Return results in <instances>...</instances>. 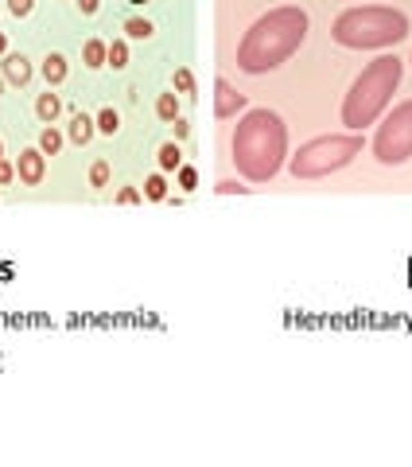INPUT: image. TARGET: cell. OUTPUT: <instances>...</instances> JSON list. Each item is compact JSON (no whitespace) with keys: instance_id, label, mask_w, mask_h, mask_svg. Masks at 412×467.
<instances>
[{"instance_id":"obj_23","label":"cell","mask_w":412,"mask_h":467,"mask_svg":"<svg viewBox=\"0 0 412 467\" xmlns=\"http://www.w3.org/2000/svg\"><path fill=\"white\" fill-rule=\"evenodd\" d=\"M175 90H179V94H191V90H195V78H191V70H187V67L175 70Z\"/></svg>"},{"instance_id":"obj_31","label":"cell","mask_w":412,"mask_h":467,"mask_svg":"<svg viewBox=\"0 0 412 467\" xmlns=\"http://www.w3.org/2000/svg\"><path fill=\"white\" fill-rule=\"evenodd\" d=\"M4 82H8V78H4V74H0V94H4Z\"/></svg>"},{"instance_id":"obj_16","label":"cell","mask_w":412,"mask_h":467,"mask_svg":"<svg viewBox=\"0 0 412 467\" xmlns=\"http://www.w3.org/2000/svg\"><path fill=\"white\" fill-rule=\"evenodd\" d=\"M105 43H101V40H89L86 43V51H82V55H86V67H94V70H98V67H105Z\"/></svg>"},{"instance_id":"obj_10","label":"cell","mask_w":412,"mask_h":467,"mask_svg":"<svg viewBox=\"0 0 412 467\" xmlns=\"http://www.w3.org/2000/svg\"><path fill=\"white\" fill-rule=\"evenodd\" d=\"M59 113H62V98H59V94H51V90H47V94H40V101H35V117H40L43 125H51Z\"/></svg>"},{"instance_id":"obj_3","label":"cell","mask_w":412,"mask_h":467,"mask_svg":"<svg viewBox=\"0 0 412 467\" xmlns=\"http://www.w3.org/2000/svg\"><path fill=\"white\" fill-rule=\"evenodd\" d=\"M397 78H401V62H397V59L385 55V59L370 62V67L362 70V78L350 86V98H346V110H343L346 125H350V129L370 125V121L381 113V105L389 101Z\"/></svg>"},{"instance_id":"obj_14","label":"cell","mask_w":412,"mask_h":467,"mask_svg":"<svg viewBox=\"0 0 412 467\" xmlns=\"http://www.w3.org/2000/svg\"><path fill=\"white\" fill-rule=\"evenodd\" d=\"M105 62H109L113 70H125V67H128V43H125V40H113V43H109Z\"/></svg>"},{"instance_id":"obj_18","label":"cell","mask_w":412,"mask_h":467,"mask_svg":"<svg viewBox=\"0 0 412 467\" xmlns=\"http://www.w3.org/2000/svg\"><path fill=\"white\" fill-rule=\"evenodd\" d=\"M144 195H148L152 203H164V199H167V183H164V176H160V171H156V176H148Z\"/></svg>"},{"instance_id":"obj_33","label":"cell","mask_w":412,"mask_h":467,"mask_svg":"<svg viewBox=\"0 0 412 467\" xmlns=\"http://www.w3.org/2000/svg\"><path fill=\"white\" fill-rule=\"evenodd\" d=\"M0 152H4V144H0ZM0 160H4V156H0Z\"/></svg>"},{"instance_id":"obj_19","label":"cell","mask_w":412,"mask_h":467,"mask_svg":"<svg viewBox=\"0 0 412 467\" xmlns=\"http://www.w3.org/2000/svg\"><path fill=\"white\" fill-rule=\"evenodd\" d=\"M152 31H156V28H152L148 20H128V24H125V35H128V40H152Z\"/></svg>"},{"instance_id":"obj_25","label":"cell","mask_w":412,"mask_h":467,"mask_svg":"<svg viewBox=\"0 0 412 467\" xmlns=\"http://www.w3.org/2000/svg\"><path fill=\"white\" fill-rule=\"evenodd\" d=\"M12 176H16V168H12L8 160H0V187H4V183H12Z\"/></svg>"},{"instance_id":"obj_11","label":"cell","mask_w":412,"mask_h":467,"mask_svg":"<svg viewBox=\"0 0 412 467\" xmlns=\"http://www.w3.org/2000/svg\"><path fill=\"white\" fill-rule=\"evenodd\" d=\"M43 78H47L51 86H59V82L67 78V59H62L59 51H55V55H47V59H43Z\"/></svg>"},{"instance_id":"obj_26","label":"cell","mask_w":412,"mask_h":467,"mask_svg":"<svg viewBox=\"0 0 412 467\" xmlns=\"http://www.w3.org/2000/svg\"><path fill=\"white\" fill-rule=\"evenodd\" d=\"M171 129H175V140H183L187 133H191V125H187L183 117H175V121H171Z\"/></svg>"},{"instance_id":"obj_1","label":"cell","mask_w":412,"mask_h":467,"mask_svg":"<svg viewBox=\"0 0 412 467\" xmlns=\"http://www.w3.org/2000/svg\"><path fill=\"white\" fill-rule=\"evenodd\" d=\"M307 35V16L300 8H276L249 31V40L237 51V62L246 70H273L292 55Z\"/></svg>"},{"instance_id":"obj_21","label":"cell","mask_w":412,"mask_h":467,"mask_svg":"<svg viewBox=\"0 0 412 467\" xmlns=\"http://www.w3.org/2000/svg\"><path fill=\"white\" fill-rule=\"evenodd\" d=\"M175 176H179V187H183V191H195V183H198V171L191 168V164H179V171H175Z\"/></svg>"},{"instance_id":"obj_27","label":"cell","mask_w":412,"mask_h":467,"mask_svg":"<svg viewBox=\"0 0 412 467\" xmlns=\"http://www.w3.org/2000/svg\"><path fill=\"white\" fill-rule=\"evenodd\" d=\"M137 199H140V191H132V187H125V191L117 195V203H137Z\"/></svg>"},{"instance_id":"obj_9","label":"cell","mask_w":412,"mask_h":467,"mask_svg":"<svg viewBox=\"0 0 412 467\" xmlns=\"http://www.w3.org/2000/svg\"><path fill=\"white\" fill-rule=\"evenodd\" d=\"M237 110H246V98L234 94L226 82H218V117H234Z\"/></svg>"},{"instance_id":"obj_29","label":"cell","mask_w":412,"mask_h":467,"mask_svg":"<svg viewBox=\"0 0 412 467\" xmlns=\"http://www.w3.org/2000/svg\"><path fill=\"white\" fill-rule=\"evenodd\" d=\"M218 191H222V195H234V191H249V187H237V183H218Z\"/></svg>"},{"instance_id":"obj_13","label":"cell","mask_w":412,"mask_h":467,"mask_svg":"<svg viewBox=\"0 0 412 467\" xmlns=\"http://www.w3.org/2000/svg\"><path fill=\"white\" fill-rule=\"evenodd\" d=\"M89 137H94V121H89L86 113H74V117H70V140H74V144H86Z\"/></svg>"},{"instance_id":"obj_7","label":"cell","mask_w":412,"mask_h":467,"mask_svg":"<svg viewBox=\"0 0 412 467\" xmlns=\"http://www.w3.org/2000/svg\"><path fill=\"white\" fill-rule=\"evenodd\" d=\"M16 176H20L24 183H40V179H43V152H35V148L20 152V164H16Z\"/></svg>"},{"instance_id":"obj_6","label":"cell","mask_w":412,"mask_h":467,"mask_svg":"<svg viewBox=\"0 0 412 467\" xmlns=\"http://www.w3.org/2000/svg\"><path fill=\"white\" fill-rule=\"evenodd\" d=\"M373 152L381 164H401L412 156V101L393 110V117L385 121L377 140H373Z\"/></svg>"},{"instance_id":"obj_32","label":"cell","mask_w":412,"mask_h":467,"mask_svg":"<svg viewBox=\"0 0 412 467\" xmlns=\"http://www.w3.org/2000/svg\"><path fill=\"white\" fill-rule=\"evenodd\" d=\"M128 4H148V0H128Z\"/></svg>"},{"instance_id":"obj_28","label":"cell","mask_w":412,"mask_h":467,"mask_svg":"<svg viewBox=\"0 0 412 467\" xmlns=\"http://www.w3.org/2000/svg\"><path fill=\"white\" fill-rule=\"evenodd\" d=\"M78 8L86 12V16H94V12H98V0H78Z\"/></svg>"},{"instance_id":"obj_22","label":"cell","mask_w":412,"mask_h":467,"mask_svg":"<svg viewBox=\"0 0 412 467\" xmlns=\"http://www.w3.org/2000/svg\"><path fill=\"white\" fill-rule=\"evenodd\" d=\"M89 183H94V187H105V183H109V164H105V160H98V164L89 168Z\"/></svg>"},{"instance_id":"obj_20","label":"cell","mask_w":412,"mask_h":467,"mask_svg":"<svg viewBox=\"0 0 412 467\" xmlns=\"http://www.w3.org/2000/svg\"><path fill=\"white\" fill-rule=\"evenodd\" d=\"M62 148V137L55 129H43V137H40V152H47V156H55V152Z\"/></svg>"},{"instance_id":"obj_2","label":"cell","mask_w":412,"mask_h":467,"mask_svg":"<svg viewBox=\"0 0 412 467\" xmlns=\"http://www.w3.org/2000/svg\"><path fill=\"white\" fill-rule=\"evenodd\" d=\"M284 156V125L268 110H253L234 133V160L249 179H268Z\"/></svg>"},{"instance_id":"obj_15","label":"cell","mask_w":412,"mask_h":467,"mask_svg":"<svg viewBox=\"0 0 412 467\" xmlns=\"http://www.w3.org/2000/svg\"><path fill=\"white\" fill-rule=\"evenodd\" d=\"M156 117L167 121V125L179 117V101H175V94H160V101H156Z\"/></svg>"},{"instance_id":"obj_17","label":"cell","mask_w":412,"mask_h":467,"mask_svg":"<svg viewBox=\"0 0 412 467\" xmlns=\"http://www.w3.org/2000/svg\"><path fill=\"white\" fill-rule=\"evenodd\" d=\"M94 125H98V133H105V137H113V133L121 129V117H117V110H109V105H105V110L98 113V121H94Z\"/></svg>"},{"instance_id":"obj_5","label":"cell","mask_w":412,"mask_h":467,"mask_svg":"<svg viewBox=\"0 0 412 467\" xmlns=\"http://www.w3.org/2000/svg\"><path fill=\"white\" fill-rule=\"evenodd\" d=\"M362 148L358 137H323V140H311L307 148H300V156L292 160V171L295 176H327V171L343 168L354 152Z\"/></svg>"},{"instance_id":"obj_12","label":"cell","mask_w":412,"mask_h":467,"mask_svg":"<svg viewBox=\"0 0 412 467\" xmlns=\"http://www.w3.org/2000/svg\"><path fill=\"white\" fill-rule=\"evenodd\" d=\"M160 171H179V164H183V152H179L175 140H167V144H160Z\"/></svg>"},{"instance_id":"obj_30","label":"cell","mask_w":412,"mask_h":467,"mask_svg":"<svg viewBox=\"0 0 412 467\" xmlns=\"http://www.w3.org/2000/svg\"><path fill=\"white\" fill-rule=\"evenodd\" d=\"M4 51H8V40H4V35H0V55H4Z\"/></svg>"},{"instance_id":"obj_24","label":"cell","mask_w":412,"mask_h":467,"mask_svg":"<svg viewBox=\"0 0 412 467\" xmlns=\"http://www.w3.org/2000/svg\"><path fill=\"white\" fill-rule=\"evenodd\" d=\"M8 8L16 12V16H28V12L35 8V0H8Z\"/></svg>"},{"instance_id":"obj_4","label":"cell","mask_w":412,"mask_h":467,"mask_svg":"<svg viewBox=\"0 0 412 467\" xmlns=\"http://www.w3.org/2000/svg\"><path fill=\"white\" fill-rule=\"evenodd\" d=\"M409 31L401 12L389 8H354L338 16L334 24V40L346 47H381V43H397Z\"/></svg>"},{"instance_id":"obj_8","label":"cell","mask_w":412,"mask_h":467,"mask_svg":"<svg viewBox=\"0 0 412 467\" xmlns=\"http://www.w3.org/2000/svg\"><path fill=\"white\" fill-rule=\"evenodd\" d=\"M12 86H28L31 82V62L24 55H4V70H0Z\"/></svg>"}]
</instances>
